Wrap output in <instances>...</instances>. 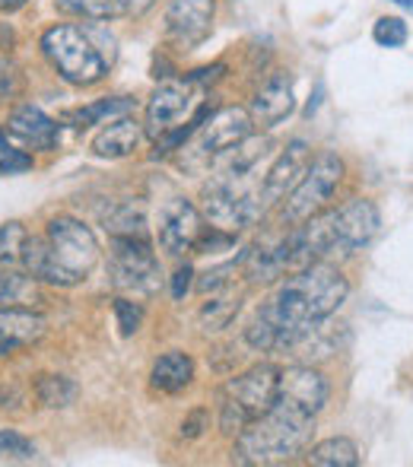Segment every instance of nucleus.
I'll list each match as a JSON object with an SVG mask.
<instances>
[{
  "label": "nucleus",
  "mask_w": 413,
  "mask_h": 467,
  "mask_svg": "<svg viewBox=\"0 0 413 467\" xmlns=\"http://www.w3.org/2000/svg\"><path fill=\"white\" fill-rule=\"evenodd\" d=\"M57 10L67 16H80L89 23H108V19H128L130 4L128 0H55Z\"/></svg>",
  "instance_id": "b1692460"
},
{
  "label": "nucleus",
  "mask_w": 413,
  "mask_h": 467,
  "mask_svg": "<svg viewBox=\"0 0 413 467\" xmlns=\"http://www.w3.org/2000/svg\"><path fill=\"white\" fill-rule=\"evenodd\" d=\"M242 308V296L239 293H226V296H216V299L204 302L201 308L198 321H201V331L204 334H213V331H222V327L232 325V318L239 315Z\"/></svg>",
  "instance_id": "cd10ccee"
},
{
  "label": "nucleus",
  "mask_w": 413,
  "mask_h": 467,
  "mask_svg": "<svg viewBox=\"0 0 413 467\" xmlns=\"http://www.w3.org/2000/svg\"><path fill=\"white\" fill-rule=\"evenodd\" d=\"M204 216L188 197H172L160 216V248L172 258L194 252L198 239L204 235Z\"/></svg>",
  "instance_id": "1a4fd4ad"
},
{
  "label": "nucleus",
  "mask_w": 413,
  "mask_h": 467,
  "mask_svg": "<svg viewBox=\"0 0 413 467\" xmlns=\"http://www.w3.org/2000/svg\"><path fill=\"white\" fill-rule=\"evenodd\" d=\"M77 394H80V388H77L74 379H67V375H38L36 379V398L42 407H48V410H64V407H70L77 400Z\"/></svg>",
  "instance_id": "bb28decb"
},
{
  "label": "nucleus",
  "mask_w": 413,
  "mask_h": 467,
  "mask_svg": "<svg viewBox=\"0 0 413 467\" xmlns=\"http://www.w3.org/2000/svg\"><path fill=\"white\" fill-rule=\"evenodd\" d=\"M242 267V261L235 258V261H229V265H220V267H213V271H207V274H201V280L194 283L198 286V293H220V289H226L229 286V280L235 277V271Z\"/></svg>",
  "instance_id": "72a5a7b5"
},
{
  "label": "nucleus",
  "mask_w": 413,
  "mask_h": 467,
  "mask_svg": "<svg viewBox=\"0 0 413 467\" xmlns=\"http://www.w3.org/2000/svg\"><path fill=\"white\" fill-rule=\"evenodd\" d=\"M115 318H118V331H121V337H130V334H137L143 325V306L140 302H130V299H124V296H118L115 299Z\"/></svg>",
  "instance_id": "2f4dec72"
},
{
  "label": "nucleus",
  "mask_w": 413,
  "mask_h": 467,
  "mask_svg": "<svg viewBox=\"0 0 413 467\" xmlns=\"http://www.w3.org/2000/svg\"><path fill=\"white\" fill-rule=\"evenodd\" d=\"M194 379V359L181 350H169L162 353L153 363V372H150V385L162 394H179L191 385Z\"/></svg>",
  "instance_id": "412c9836"
},
{
  "label": "nucleus",
  "mask_w": 413,
  "mask_h": 467,
  "mask_svg": "<svg viewBox=\"0 0 413 467\" xmlns=\"http://www.w3.org/2000/svg\"><path fill=\"white\" fill-rule=\"evenodd\" d=\"M296 109V96H293V77L286 70H274L264 83L258 87V93L252 99V118L261 128H274V124L286 121Z\"/></svg>",
  "instance_id": "f3484780"
},
{
  "label": "nucleus",
  "mask_w": 413,
  "mask_h": 467,
  "mask_svg": "<svg viewBox=\"0 0 413 467\" xmlns=\"http://www.w3.org/2000/svg\"><path fill=\"white\" fill-rule=\"evenodd\" d=\"M26 93L23 70L10 61V57H0V102H13Z\"/></svg>",
  "instance_id": "473e14b6"
},
{
  "label": "nucleus",
  "mask_w": 413,
  "mask_h": 467,
  "mask_svg": "<svg viewBox=\"0 0 413 467\" xmlns=\"http://www.w3.org/2000/svg\"><path fill=\"white\" fill-rule=\"evenodd\" d=\"M344 182V160L331 150H321L312 156L309 169L299 179V185L284 197V210H280V220L286 226H296V223L309 220L318 210L327 207V201L334 197V191Z\"/></svg>",
  "instance_id": "0eeeda50"
},
{
  "label": "nucleus",
  "mask_w": 413,
  "mask_h": 467,
  "mask_svg": "<svg viewBox=\"0 0 413 467\" xmlns=\"http://www.w3.org/2000/svg\"><path fill=\"white\" fill-rule=\"evenodd\" d=\"M408 23L401 16H382L376 26H372V38H376L382 48H401L408 42Z\"/></svg>",
  "instance_id": "7c9ffc66"
},
{
  "label": "nucleus",
  "mask_w": 413,
  "mask_h": 467,
  "mask_svg": "<svg viewBox=\"0 0 413 467\" xmlns=\"http://www.w3.org/2000/svg\"><path fill=\"white\" fill-rule=\"evenodd\" d=\"M143 134H147V130H143V124L137 121V118L121 115V118H115L108 128H102L99 134H96L93 153L99 156V160H124V156H130L140 147Z\"/></svg>",
  "instance_id": "aec40b11"
},
{
  "label": "nucleus",
  "mask_w": 413,
  "mask_h": 467,
  "mask_svg": "<svg viewBox=\"0 0 413 467\" xmlns=\"http://www.w3.org/2000/svg\"><path fill=\"white\" fill-rule=\"evenodd\" d=\"M99 223L111 235H143L147 239V210L140 201H108L99 210Z\"/></svg>",
  "instance_id": "4be33fe9"
},
{
  "label": "nucleus",
  "mask_w": 413,
  "mask_h": 467,
  "mask_svg": "<svg viewBox=\"0 0 413 467\" xmlns=\"http://www.w3.org/2000/svg\"><path fill=\"white\" fill-rule=\"evenodd\" d=\"M252 175H229L216 172L204 185V216L210 226L222 229V233H239V229L252 226L264 210L261 201V188H248Z\"/></svg>",
  "instance_id": "39448f33"
},
{
  "label": "nucleus",
  "mask_w": 413,
  "mask_h": 467,
  "mask_svg": "<svg viewBox=\"0 0 413 467\" xmlns=\"http://www.w3.org/2000/svg\"><path fill=\"white\" fill-rule=\"evenodd\" d=\"M134 109V99L128 96H111V99H99V102L87 105V109L67 111L64 121H70L74 128H93V124H102L105 118H121Z\"/></svg>",
  "instance_id": "393cba45"
},
{
  "label": "nucleus",
  "mask_w": 413,
  "mask_h": 467,
  "mask_svg": "<svg viewBox=\"0 0 413 467\" xmlns=\"http://www.w3.org/2000/svg\"><path fill=\"white\" fill-rule=\"evenodd\" d=\"M327 398H331V385H327V379L318 369H312V366H290V369L280 372V388L274 404H286L293 410L318 417L325 410Z\"/></svg>",
  "instance_id": "9b49d317"
},
{
  "label": "nucleus",
  "mask_w": 413,
  "mask_h": 467,
  "mask_svg": "<svg viewBox=\"0 0 413 467\" xmlns=\"http://www.w3.org/2000/svg\"><path fill=\"white\" fill-rule=\"evenodd\" d=\"M26 242H29V233L19 220H10L0 226V267H16L23 265V252Z\"/></svg>",
  "instance_id": "c85d7f7f"
},
{
  "label": "nucleus",
  "mask_w": 413,
  "mask_h": 467,
  "mask_svg": "<svg viewBox=\"0 0 413 467\" xmlns=\"http://www.w3.org/2000/svg\"><path fill=\"white\" fill-rule=\"evenodd\" d=\"M220 74H222V64H213V67H201V70H194L188 80L191 83H216L220 80Z\"/></svg>",
  "instance_id": "4c0bfd02"
},
{
  "label": "nucleus",
  "mask_w": 413,
  "mask_h": 467,
  "mask_svg": "<svg viewBox=\"0 0 413 467\" xmlns=\"http://www.w3.org/2000/svg\"><path fill=\"white\" fill-rule=\"evenodd\" d=\"M194 277V271H191V265H181L179 271L172 274V299H185L188 293H191V280Z\"/></svg>",
  "instance_id": "e433bc0d"
},
{
  "label": "nucleus",
  "mask_w": 413,
  "mask_h": 467,
  "mask_svg": "<svg viewBox=\"0 0 413 467\" xmlns=\"http://www.w3.org/2000/svg\"><path fill=\"white\" fill-rule=\"evenodd\" d=\"M45 296L38 289V280L29 271H13V267H0V306L4 308H32L42 306Z\"/></svg>",
  "instance_id": "5701e85b"
},
{
  "label": "nucleus",
  "mask_w": 413,
  "mask_h": 467,
  "mask_svg": "<svg viewBox=\"0 0 413 467\" xmlns=\"http://www.w3.org/2000/svg\"><path fill=\"white\" fill-rule=\"evenodd\" d=\"M29 169H32V156L23 153V150L10 147L0 156V175H19V172H29Z\"/></svg>",
  "instance_id": "f704fd0d"
},
{
  "label": "nucleus",
  "mask_w": 413,
  "mask_h": 467,
  "mask_svg": "<svg viewBox=\"0 0 413 467\" xmlns=\"http://www.w3.org/2000/svg\"><path fill=\"white\" fill-rule=\"evenodd\" d=\"M309 464H315V467H356L359 449H356V442L346 436L325 439V442H318L309 451Z\"/></svg>",
  "instance_id": "a878e982"
},
{
  "label": "nucleus",
  "mask_w": 413,
  "mask_h": 467,
  "mask_svg": "<svg viewBox=\"0 0 413 467\" xmlns=\"http://www.w3.org/2000/svg\"><path fill=\"white\" fill-rule=\"evenodd\" d=\"M194 109V83H162L147 102V121H143V130L150 137H162L166 130L179 128Z\"/></svg>",
  "instance_id": "f8f14e48"
},
{
  "label": "nucleus",
  "mask_w": 413,
  "mask_h": 467,
  "mask_svg": "<svg viewBox=\"0 0 413 467\" xmlns=\"http://www.w3.org/2000/svg\"><path fill=\"white\" fill-rule=\"evenodd\" d=\"M42 55L48 57V64L57 70V77L64 83L80 89L105 80V74L111 67V57L99 48L96 32L74 23L51 26L42 36Z\"/></svg>",
  "instance_id": "20e7f679"
},
{
  "label": "nucleus",
  "mask_w": 413,
  "mask_h": 467,
  "mask_svg": "<svg viewBox=\"0 0 413 467\" xmlns=\"http://www.w3.org/2000/svg\"><path fill=\"white\" fill-rule=\"evenodd\" d=\"M207 426H210V413L204 407H198V410H191L185 420H181V439H198Z\"/></svg>",
  "instance_id": "c9c22d12"
},
{
  "label": "nucleus",
  "mask_w": 413,
  "mask_h": 467,
  "mask_svg": "<svg viewBox=\"0 0 413 467\" xmlns=\"http://www.w3.org/2000/svg\"><path fill=\"white\" fill-rule=\"evenodd\" d=\"M391 4H398V6H404V10L413 13V0H391Z\"/></svg>",
  "instance_id": "a19ab883"
},
{
  "label": "nucleus",
  "mask_w": 413,
  "mask_h": 467,
  "mask_svg": "<svg viewBox=\"0 0 413 467\" xmlns=\"http://www.w3.org/2000/svg\"><path fill=\"white\" fill-rule=\"evenodd\" d=\"M382 226V213L369 197H353L344 207H337V252L353 254L376 239Z\"/></svg>",
  "instance_id": "2eb2a0df"
},
{
  "label": "nucleus",
  "mask_w": 413,
  "mask_h": 467,
  "mask_svg": "<svg viewBox=\"0 0 413 467\" xmlns=\"http://www.w3.org/2000/svg\"><path fill=\"white\" fill-rule=\"evenodd\" d=\"M48 331V321L32 308H4L0 306V357L26 350L38 344Z\"/></svg>",
  "instance_id": "a211bd4d"
},
{
  "label": "nucleus",
  "mask_w": 413,
  "mask_h": 467,
  "mask_svg": "<svg viewBox=\"0 0 413 467\" xmlns=\"http://www.w3.org/2000/svg\"><path fill=\"white\" fill-rule=\"evenodd\" d=\"M6 130L32 150H55L61 140V128L36 105H16L6 118Z\"/></svg>",
  "instance_id": "6ab92c4d"
},
{
  "label": "nucleus",
  "mask_w": 413,
  "mask_h": 467,
  "mask_svg": "<svg viewBox=\"0 0 413 467\" xmlns=\"http://www.w3.org/2000/svg\"><path fill=\"white\" fill-rule=\"evenodd\" d=\"M254 118L248 109H239V105H226V109L213 111L204 124H201V153L207 156H222L226 150L239 147L245 137H252Z\"/></svg>",
  "instance_id": "ddd939ff"
},
{
  "label": "nucleus",
  "mask_w": 413,
  "mask_h": 467,
  "mask_svg": "<svg viewBox=\"0 0 413 467\" xmlns=\"http://www.w3.org/2000/svg\"><path fill=\"white\" fill-rule=\"evenodd\" d=\"M277 388H280V369L274 363H261V366H252L248 372L235 375L232 381H226L220 398L232 400V404H239L248 417L258 420L274 407Z\"/></svg>",
  "instance_id": "6e6552de"
},
{
  "label": "nucleus",
  "mask_w": 413,
  "mask_h": 467,
  "mask_svg": "<svg viewBox=\"0 0 413 467\" xmlns=\"http://www.w3.org/2000/svg\"><path fill=\"white\" fill-rule=\"evenodd\" d=\"M102 252L96 233L74 216H55L45 235H29L23 252V271L55 286H77L96 271Z\"/></svg>",
  "instance_id": "f257e3e1"
},
{
  "label": "nucleus",
  "mask_w": 413,
  "mask_h": 467,
  "mask_svg": "<svg viewBox=\"0 0 413 467\" xmlns=\"http://www.w3.org/2000/svg\"><path fill=\"white\" fill-rule=\"evenodd\" d=\"M36 442L19 436L16 430H0V462H32Z\"/></svg>",
  "instance_id": "c756f323"
},
{
  "label": "nucleus",
  "mask_w": 413,
  "mask_h": 467,
  "mask_svg": "<svg viewBox=\"0 0 413 467\" xmlns=\"http://www.w3.org/2000/svg\"><path fill=\"white\" fill-rule=\"evenodd\" d=\"M239 261H242V274H245L248 283H274L293 271L286 235L254 242L252 248H245V252L239 254Z\"/></svg>",
  "instance_id": "dca6fc26"
},
{
  "label": "nucleus",
  "mask_w": 413,
  "mask_h": 467,
  "mask_svg": "<svg viewBox=\"0 0 413 467\" xmlns=\"http://www.w3.org/2000/svg\"><path fill=\"white\" fill-rule=\"evenodd\" d=\"M350 296V283L327 261H315L293 271L271 299V308L299 331H312L318 321L331 318Z\"/></svg>",
  "instance_id": "f03ea898"
},
{
  "label": "nucleus",
  "mask_w": 413,
  "mask_h": 467,
  "mask_svg": "<svg viewBox=\"0 0 413 467\" xmlns=\"http://www.w3.org/2000/svg\"><path fill=\"white\" fill-rule=\"evenodd\" d=\"M216 16V0H172L166 10V38L191 51L210 36Z\"/></svg>",
  "instance_id": "9d476101"
},
{
  "label": "nucleus",
  "mask_w": 413,
  "mask_h": 467,
  "mask_svg": "<svg viewBox=\"0 0 413 467\" xmlns=\"http://www.w3.org/2000/svg\"><path fill=\"white\" fill-rule=\"evenodd\" d=\"M26 4H29V0H0V13H16V10H23Z\"/></svg>",
  "instance_id": "58836bf2"
},
{
  "label": "nucleus",
  "mask_w": 413,
  "mask_h": 467,
  "mask_svg": "<svg viewBox=\"0 0 413 467\" xmlns=\"http://www.w3.org/2000/svg\"><path fill=\"white\" fill-rule=\"evenodd\" d=\"M309 162H312L309 143L305 140L286 143V147L280 150L277 160H274V166L267 169L264 182H261V201H264V207H274V203L284 201V197L299 185V179L305 175Z\"/></svg>",
  "instance_id": "4468645a"
},
{
  "label": "nucleus",
  "mask_w": 413,
  "mask_h": 467,
  "mask_svg": "<svg viewBox=\"0 0 413 467\" xmlns=\"http://www.w3.org/2000/svg\"><path fill=\"white\" fill-rule=\"evenodd\" d=\"M315 417L293 410L286 404H274L264 417L235 436L232 462L235 464H284L303 455L312 445Z\"/></svg>",
  "instance_id": "7ed1b4c3"
},
{
  "label": "nucleus",
  "mask_w": 413,
  "mask_h": 467,
  "mask_svg": "<svg viewBox=\"0 0 413 467\" xmlns=\"http://www.w3.org/2000/svg\"><path fill=\"white\" fill-rule=\"evenodd\" d=\"M108 277L118 293L140 296V299L160 293L162 274L150 239H143V235H111Z\"/></svg>",
  "instance_id": "423d86ee"
},
{
  "label": "nucleus",
  "mask_w": 413,
  "mask_h": 467,
  "mask_svg": "<svg viewBox=\"0 0 413 467\" xmlns=\"http://www.w3.org/2000/svg\"><path fill=\"white\" fill-rule=\"evenodd\" d=\"M6 150H10V143H6V134H4V130H0V156H4Z\"/></svg>",
  "instance_id": "ea45409f"
}]
</instances>
